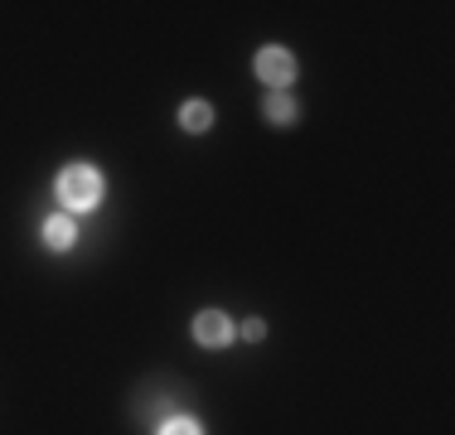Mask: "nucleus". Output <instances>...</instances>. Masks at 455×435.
Here are the masks:
<instances>
[{"mask_svg":"<svg viewBox=\"0 0 455 435\" xmlns=\"http://www.w3.org/2000/svg\"><path fill=\"white\" fill-rule=\"evenodd\" d=\"M58 203H68L73 213H88L102 203V174L92 164H68L58 174Z\"/></svg>","mask_w":455,"mask_h":435,"instance_id":"1","label":"nucleus"},{"mask_svg":"<svg viewBox=\"0 0 455 435\" xmlns=\"http://www.w3.org/2000/svg\"><path fill=\"white\" fill-rule=\"evenodd\" d=\"M155 435H204V431H199V421H189V416H170Z\"/></svg>","mask_w":455,"mask_h":435,"instance_id":"7","label":"nucleus"},{"mask_svg":"<svg viewBox=\"0 0 455 435\" xmlns=\"http://www.w3.org/2000/svg\"><path fill=\"white\" fill-rule=\"evenodd\" d=\"M44 242L54 247V252H68V247L78 242V227H73V218H64V213H58V218H49V223H44Z\"/></svg>","mask_w":455,"mask_h":435,"instance_id":"4","label":"nucleus"},{"mask_svg":"<svg viewBox=\"0 0 455 435\" xmlns=\"http://www.w3.org/2000/svg\"><path fill=\"white\" fill-rule=\"evenodd\" d=\"M180 126L194 131V136L209 131L213 126V107H209V102H184V107H180Z\"/></svg>","mask_w":455,"mask_h":435,"instance_id":"5","label":"nucleus"},{"mask_svg":"<svg viewBox=\"0 0 455 435\" xmlns=\"http://www.w3.org/2000/svg\"><path fill=\"white\" fill-rule=\"evenodd\" d=\"M257 78H262V82H266V88H272V92H281L286 82L296 78V58L286 54V49L266 44L262 54H257Z\"/></svg>","mask_w":455,"mask_h":435,"instance_id":"2","label":"nucleus"},{"mask_svg":"<svg viewBox=\"0 0 455 435\" xmlns=\"http://www.w3.org/2000/svg\"><path fill=\"white\" fill-rule=\"evenodd\" d=\"M243 334H247V339H262V334H266V324H262V319H247Z\"/></svg>","mask_w":455,"mask_h":435,"instance_id":"8","label":"nucleus"},{"mask_svg":"<svg viewBox=\"0 0 455 435\" xmlns=\"http://www.w3.org/2000/svg\"><path fill=\"white\" fill-rule=\"evenodd\" d=\"M194 339L209 344V348H219V344L233 339V319H228L223 309H204V315H194Z\"/></svg>","mask_w":455,"mask_h":435,"instance_id":"3","label":"nucleus"},{"mask_svg":"<svg viewBox=\"0 0 455 435\" xmlns=\"http://www.w3.org/2000/svg\"><path fill=\"white\" fill-rule=\"evenodd\" d=\"M262 111H266V121H276V126H286V121H296V102L286 97V92H266Z\"/></svg>","mask_w":455,"mask_h":435,"instance_id":"6","label":"nucleus"}]
</instances>
